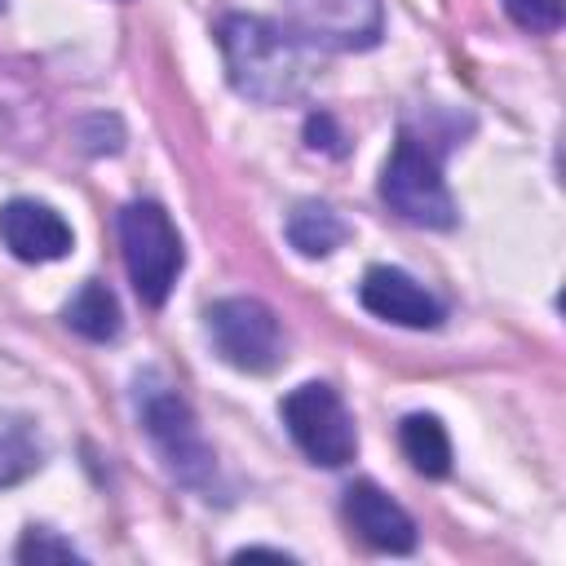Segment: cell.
I'll use <instances>...</instances> for the list:
<instances>
[{
  "label": "cell",
  "mask_w": 566,
  "mask_h": 566,
  "mask_svg": "<svg viewBox=\"0 0 566 566\" xmlns=\"http://www.w3.org/2000/svg\"><path fill=\"white\" fill-rule=\"evenodd\" d=\"M349 239V226L327 203H296L287 217V243L301 256H332Z\"/></svg>",
  "instance_id": "obj_13"
},
{
  "label": "cell",
  "mask_w": 566,
  "mask_h": 566,
  "mask_svg": "<svg viewBox=\"0 0 566 566\" xmlns=\"http://www.w3.org/2000/svg\"><path fill=\"white\" fill-rule=\"evenodd\" d=\"M442 146L447 142H438L433 133H416L411 124H402L380 172V199L389 203V212L424 230H451L460 217L442 177Z\"/></svg>",
  "instance_id": "obj_2"
},
{
  "label": "cell",
  "mask_w": 566,
  "mask_h": 566,
  "mask_svg": "<svg viewBox=\"0 0 566 566\" xmlns=\"http://www.w3.org/2000/svg\"><path fill=\"white\" fill-rule=\"evenodd\" d=\"M44 451L40 438L31 429V420L22 416H0V486H13L22 478H31L40 469Z\"/></svg>",
  "instance_id": "obj_14"
},
{
  "label": "cell",
  "mask_w": 566,
  "mask_h": 566,
  "mask_svg": "<svg viewBox=\"0 0 566 566\" xmlns=\"http://www.w3.org/2000/svg\"><path fill=\"white\" fill-rule=\"evenodd\" d=\"M18 562H84V553L71 544V539H57L53 531H44V526H31L27 535H22V544H18Z\"/></svg>",
  "instance_id": "obj_15"
},
{
  "label": "cell",
  "mask_w": 566,
  "mask_h": 566,
  "mask_svg": "<svg viewBox=\"0 0 566 566\" xmlns=\"http://www.w3.org/2000/svg\"><path fill=\"white\" fill-rule=\"evenodd\" d=\"M208 340L239 371H274L283 363L279 314L256 296H221L208 305Z\"/></svg>",
  "instance_id": "obj_6"
},
{
  "label": "cell",
  "mask_w": 566,
  "mask_h": 566,
  "mask_svg": "<svg viewBox=\"0 0 566 566\" xmlns=\"http://www.w3.org/2000/svg\"><path fill=\"white\" fill-rule=\"evenodd\" d=\"M4 4H9V0H0V9H4Z\"/></svg>",
  "instance_id": "obj_19"
},
{
  "label": "cell",
  "mask_w": 566,
  "mask_h": 566,
  "mask_svg": "<svg viewBox=\"0 0 566 566\" xmlns=\"http://www.w3.org/2000/svg\"><path fill=\"white\" fill-rule=\"evenodd\" d=\"M137 416H142V429L155 442L159 460L168 464V473L181 486H190V491H212L217 486V455L203 442L190 402L168 380H159L155 371L137 376Z\"/></svg>",
  "instance_id": "obj_3"
},
{
  "label": "cell",
  "mask_w": 566,
  "mask_h": 566,
  "mask_svg": "<svg viewBox=\"0 0 566 566\" xmlns=\"http://www.w3.org/2000/svg\"><path fill=\"white\" fill-rule=\"evenodd\" d=\"M345 522L354 526V535L380 553H411L416 548V522L411 513L380 491L376 482H354L345 491Z\"/></svg>",
  "instance_id": "obj_10"
},
{
  "label": "cell",
  "mask_w": 566,
  "mask_h": 566,
  "mask_svg": "<svg viewBox=\"0 0 566 566\" xmlns=\"http://www.w3.org/2000/svg\"><path fill=\"white\" fill-rule=\"evenodd\" d=\"M119 248H124L133 292L142 296V305L159 310L168 301V292L177 287V274L186 265L177 226L168 221V212L159 203L137 199L119 212Z\"/></svg>",
  "instance_id": "obj_4"
},
{
  "label": "cell",
  "mask_w": 566,
  "mask_h": 566,
  "mask_svg": "<svg viewBox=\"0 0 566 566\" xmlns=\"http://www.w3.org/2000/svg\"><path fill=\"white\" fill-rule=\"evenodd\" d=\"M358 301H363V310H371L376 318L398 323V327L429 332L442 323V301L398 265H371L358 283Z\"/></svg>",
  "instance_id": "obj_8"
},
{
  "label": "cell",
  "mask_w": 566,
  "mask_h": 566,
  "mask_svg": "<svg viewBox=\"0 0 566 566\" xmlns=\"http://www.w3.org/2000/svg\"><path fill=\"white\" fill-rule=\"evenodd\" d=\"M504 13L531 35H553L562 27V0H504Z\"/></svg>",
  "instance_id": "obj_16"
},
{
  "label": "cell",
  "mask_w": 566,
  "mask_h": 566,
  "mask_svg": "<svg viewBox=\"0 0 566 566\" xmlns=\"http://www.w3.org/2000/svg\"><path fill=\"white\" fill-rule=\"evenodd\" d=\"M283 424L292 433V442L323 469H340L354 460L358 451V429L354 416L345 411L340 394L323 380H305L283 398Z\"/></svg>",
  "instance_id": "obj_5"
},
{
  "label": "cell",
  "mask_w": 566,
  "mask_h": 566,
  "mask_svg": "<svg viewBox=\"0 0 566 566\" xmlns=\"http://www.w3.org/2000/svg\"><path fill=\"white\" fill-rule=\"evenodd\" d=\"M234 557H239V562H243V557H274V562H292V553H283V548H261V544H252V548H239Z\"/></svg>",
  "instance_id": "obj_18"
},
{
  "label": "cell",
  "mask_w": 566,
  "mask_h": 566,
  "mask_svg": "<svg viewBox=\"0 0 566 566\" xmlns=\"http://www.w3.org/2000/svg\"><path fill=\"white\" fill-rule=\"evenodd\" d=\"M283 27L318 49H371L380 0H283Z\"/></svg>",
  "instance_id": "obj_7"
},
{
  "label": "cell",
  "mask_w": 566,
  "mask_h": 566,
  "mask_svg": "<svg viewBox=\"0 0 566 566\" xmlns=\"http://www.w3.org/2000/svg\"><path fill=\"white\" fill-rule=\"evenodd\" d=\"M62 318H66V327H71V332H80L84 340H97V345H102V340H115V336H119V327H124L119 301H115V292H111L102 279L80 283V292L66 301Z\"/></svg>",
  "instance_id": "obj_11"
},
{
  "label": "cell",
  "mask_w": 566,
  "mask_h": 566,
  "mask_svg": "<svg viewBox=\"0 0 566 566\" xmlns=\"http://www.w3.org/2000/svg\"><path fill=\"white\" fill-rule=\"evenodd\" d=\"M0 243L18 256V261H62L75 243L71 226L62 221V212H53L40 199H9L0 208Z\"/></svg>",
  "instance_id": "obj_9"
},
{
  "label": "cell",
  "mask_w": 566,
  "mask_h": 566,
  "mask_svg": "<svg viewBox=\"0 0 566 566\" xmlns=\"http://www.w3.org/2000/svg\"><path fill=\"white\" fill-rule=\"evenodd\" d=\"M305 142H310V150H327V155H345V137L336 133V119L332 115H310L305 119Z\"/></svg>",
  "instance_id": "obj_17"
},
{
  "label": "cell",
  "mask_w": 566,
  "mask_h": 566,
  "mask_svg": "<svg viewBox=\"0 0 566 566\" xmlns=\"http://www.w3.org/2000/svg\"><path fill=\"white\" fill-rule=\"evenodd\" d=\"M217 44L234 93H243L248 102L283 106L310 88V44L270 18L230 13L217 27Z\"/></svg>",
  "instance_id": "obj_1"
},
{
  "label": "cell",
  "mask_w": 566,
  "mask_h": 566,
  "mask_svg": "<svg viewBox=\"0 0 566 566\" xmlns=\"http://www.w3.org/2000/svg\"><path fill=\"white\" fill-rule=\"evenodd\" d=\"M398 442H402V455L411 460L416 473H424V478H447L451 473V438H447L438 416H424V411L407 416L398 424Z\"/></svg>",
  "instance_id": "obj_12"
}]
</instances>
